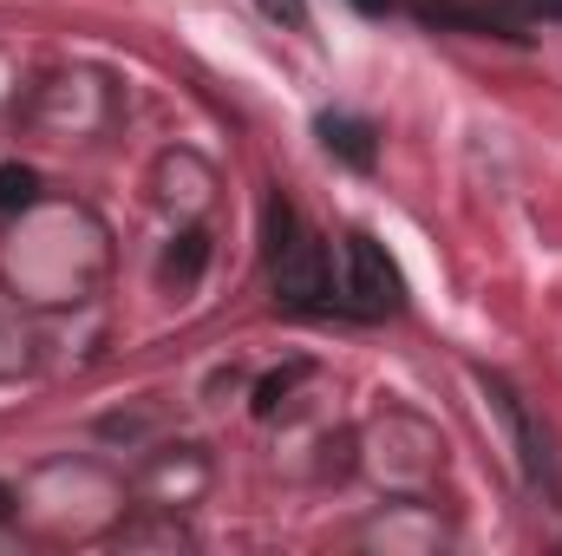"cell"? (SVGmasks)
I'll return each mask as SVG.
<instances>
[{
  "mask_svg": "<svg viewBox=\"0 0 562 556\" xmlns=\"http://www.w3.org/2000/svg\"><path fill=\"white\" fill-rule=\"evenodd\" d=\"M262 236H269V276H276V301L281 308H301V314H327L334 308V281L321 263V243L301 230L294 203L269 197L262 210Z\"/></svg>",
  "mask_w": 562,
  "mask_h": 556,
  "instance_id": "6da1fadb",
  "label": "cell"
},
{
  "mask_svg": "<svg viewBox=\"0 0 562 556\" xmlns=\"http://www.w3.org/2000/svg\"><path fill=\"white\" fill-rule=\"evenodd\" d=\"M276 26H307V0H256Z\"/></svg>",
  "mask_w": 562,
  "mask_h": 556,
  "instance_id": "8992f818",
  "label": "cell"
},
{
  "mask_svg": "<svg viewBox=\"0 0 562 556\" xmlns=\"http://www.w3.org/2000/svg\"><path fill=\"white\" fill-rule=\"evenodd\" d=\"M491 13H497L504 26H510V20H530V13H543V20H562V0H497Z\"/></svg>",
  "mask_w": 562,
  "mask_h": 556,
  "instance_id": "5b68a950",
  "label": "cell"
},
{
  "mask_svg": "<svg viewBox=\"0 0 562 556\" xmlns=\"http://www.w3.org/2000/svg\"><path fill=\"white\" fill-rule=\"evenodd\" d=\"M353 7H360V13H373V20H380V13H386V7H393V0H353Z\"/></svg>",
  "mask_w": 562,
  "mask_h": 556,
  "instance_id": "ba28073f",
  "label": "cell"
},
{
  "mask_svg": "<svg viewBox=\"0 0 562 556\" xmlns=\"http://www.w3.org/2000/svg\"><path fill=\"white\" fill-rule=\"evenodd\" d=\"M321 144H327L334 157H347L353 170H367V164H373V125H360V119L327 112V119H321Z\"/></svg>",
  "mask_w": 562,
  "mask_h": 556,
  "instance_id": "3957f363",
  "label": "cell"
},
{
  "mask_svg": "<svg viewBox=\"0 0 562 556\" xmlns=\"http://www.w3.org/2000/svg\"><path fill=\"white\" fill-rule=\"evenodd\" d=\"M170 269H177V276H196V269H203V236H183V249L170 256Z\"/></svg>",
  "mask_w": 562,
  "mask_h": 556,
  "instance_id": "52a82bcc",
  "label": "cell"
},
{
  "mask_svg": "<svg viewBox=\"0 0 562 556\" xmlns=\"http://www.w3.org/2000/svg\"><path fill=\"white\" fill-rule=\"evenodd\" d=\"M33 197H40V177L20 164H0V210H26Z\"/></svg>",
  "mask_w": 562,
  "mask_h": 556,
  "instance_id": "277c9868",
  "label": "cell"
},
{
  "mask_svg": "<svg viewBox=\"0 0 562 556\" xmlns=\"http://www.w3.org/2000/svg\"><path fill=\"white\" fill-rule=\"evenodd\" d=\"M347 308H353V314H367V321H380V314H400V308H406V281H400L393 256H386L367 230H353V236H347Z\"/></svg>",
  "mask_w": 562,
  "mask_h": 556,
  "instance_id": "7a4b0ae2",
  "label": "cell"
}]
</instances>
